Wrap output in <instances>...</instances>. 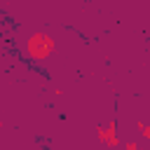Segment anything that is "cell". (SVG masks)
<instances>
[{
    "label": "cell",
    "instance_id": "1",
    "mask_svg": "<svg viewBox=\"0 0 150 150\" xmlns=\"http://www.w3.org/2000/svg\"><path fill=\"white\" fill-rule=\"evenodd\" d=\"M26 52H28L30 59L45 61V59H49L52 52H54V40H52L47 33H33V35L28 38V42H26Z\"/></svg>",
    "mask_w": 150,
    "mask_h": 150
},
{
    "label": "cell",
    "instance_id": "2",
    "mask_svg": "<svg viewBox=\"0 0 150 150\" xmlns=\"http://www.w3.org/2000/svg\"><path fill=\"white\" fill-rule=\"evenodd\" d=\"M98 138H101L108 148H117V145H120V138H117V124H115V120H112L108 127H98Z\"/></svg>",
    "mask_w": 150,
    "mask_h": 150
},
{
    "label": "cell",
    "instance_id": "3",
    "mask_svg": "<svg viewBox=\"0 0 150 150\" xmlns=\"http://www.w3.org/2000/svg\"><path fill=\"white\" fill-rule=\"evenodd\" d=\"M138 129H141V134H143V138H150V127H148L145 122H138Z\"/></svg>",
    "mask_w": 150,
    "mask_h": 150
},
{
    "label": "cell",
    "instance_id": "4",
    "mask_svg": "<svg viewBox=\"0 0 150 150\" xmlns=\"http://www.w3.org/2000/svg\"><path fill=\"white\" fill-rule=\"evenodd\" d=\"M124 150H141V148H138L136 143H127V145H124Z\"/></svg>",
    "mask_w": 150,
    "mask_h": 150
}]
</instances>
